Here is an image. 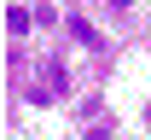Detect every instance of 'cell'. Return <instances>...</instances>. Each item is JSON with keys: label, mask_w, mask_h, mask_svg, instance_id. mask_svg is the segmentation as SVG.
<instances>
[{"label": "cell", "mask_w": 151, "mask_h": 140, "mask_svg": "<svg viewBox=\"0 0 151 140\" xmlns=\"http://www.w3.org/2000/svg\"><path fill=\"white\" fill-rule=\"evenodd\" d=\"M64 29H70V35L81 41V47H99V29H93L87 18H81V12H70V18H64Z\"/></svg>", "instance_id": "obj_1"}, {"label": "cell", "mask_w": 151, "mask_h": 140, "mask_svg": "<svg viewBox=\"0 0 151 140\" xmlns=\"http://www.w3.org/2000/svg\"><path fill=\"white\" fill-rule=\"evenodd\" d=\"M29 23H35V18H29L23 6H12V12H6V35H12V41H23V35H29Z\"/></svg>", "instance_id": "obj_2"}]
</instances>
